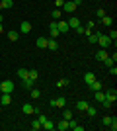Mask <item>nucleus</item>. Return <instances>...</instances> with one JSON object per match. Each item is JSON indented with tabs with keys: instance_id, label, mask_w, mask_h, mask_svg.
Returning <instances> with one entry per match:
<instances>
[{
	"instance_id": "f257e3e1",
	"label": "nucleus",
	"mask_w": 117,
	"mask_h": 131,
	"mask_svg": "<svg viewBox=\"0 0 117 131\" xmlns=\"http://www.w3.org/2000/svg\"><path fill=\"white\" fill-rule=\"evenodd\" d=\"M14 88H16V84H14L12 80L0 82V92H8V94H12V92H14Z\"/></svg>"
},
{
	"instance_id": "f03ea898",
	"label": "nucleus",
	"mask_w": 117,
	"mask_h": 131,
	"mask_svg": "<svg viewBox=\"0 0 117 131\" xmlns=\"http://www.w3.org/2000/svg\"><path fill=\"white\" fill-rule=\"evenodd\" d=\"M74 10H76V4H74L72 0H67V2L62 4V12H64V14H72Z\"/></svg>"
},
{
	"instance_id": "7ed1b4c3",
	"label": "nucleus",
	"mask_w": 117,
	"mask_h": 131,
	"mask_svg": "<svg viewBox=\"0 0 117 131\" xmlns=\"http://www.w3.org/2000/svg\"><path fill=\"white\" fill-rule=\"evenodd\" d=\"M98 45H100L101 49H107V47L111 45V39L107 37V35H100V37H98Z\"/></svg>"
},
{
	"instance_id": "20e7f679",
	"label": "nucleus",
	"mask_w": 117,
	"mask_h": 131,
	"mask_svg": "<svg viewBox=\"0 0 117 131\" xmlns=\"http://www.w3.org/2000/svg\"><path fill=\"white\" fill-rule=\"evenodd\" d=\"M106 100H109L111 104H113V102L117 100V90H115V88H109V90L106 92Z\"/></svg>"
},
{
	"instance_id": "39448f33",
	"label": "nucleus",
	"mask_w": 117,
	"mask_h": 131,
	"mask_svg": "<svg viewBox=\"0 0 117 131\" xmlns=\"http://www.w3.org/2000/svg\"><path fill=\"white\" fill-rule=\"evenodd\" d=\"M0 104H2V106L12 104V96H10L8 92H2V96H0Z\"/></svg>"
},
{
	"instance_id": "423d86ee",
	"label": "nucleus",
	"mask_w": 117,
	"mask_h": 131,
	"mask_svg": "<svg viewBox=\"0 0 117 131\" xmlns=\"http://www.w3.org/2000/svg\"><path fill=\"white\" fill-rule=\"evenodd\" d=\"M47 49H51V51H57V49H59V43H57L55 37H49V39H47Z\"/></svg>"
},
{
	"instance_id": "0eeeda50",
	"label": "nucleus",
	"mask_w": 117,
	"mask_h": 131,
	"mask_svg": "<svg viewBox=\"0 0 117 131\" xmlns=\"http://www.w3.org/2000/svg\"><path fill=\"white\" fill-rule=\"evenodd\" d=\"M57 27H59V33H67L68 29H70V27H68V24L62 22V20H59V22H57Z\"/></svg>"
},
{
	"instance_id": "6e6552de",
	"label": "nucleus",
	"mask_w": 117,
	"mask_h": 131,
	"mask_svg": "<svg viewBox=\"0 0 117 131\" xmlns=\"http://www.w3.org/2000/svg\"><path fill=\"white\" fill-rule=\"evenodd\" d=\"M49 29H51V37H59V35H61V33H59V27H57V22H55V20L51 22Z\"/></svg>"
},
{
	"instance_id": "1a4fd4ad",
	"label": "nucleus",
	"mask_w": 117,
	"mask_h": 131,
	"mask_svg": "<svg viewBox=\"0 0 117 131\" xmlns=\"http://www.w3.org/2000/svg\"><path fill=\"white\" fill-rule=\"evenodd\" d=\"M67 24H68V27H70V29H76V27L80 26V20H78L76 16H72V18H70V20H68Z\"/></svg>"
},
{
	"instance_id": "9d476101",
	"label": "nucleus",
	"mask_w": 117,
	"mask_h": 131,
	"mask_svg": "<svg viewBox=\"0 0 117 131\" xmlns=\"http://www.w3.org/2000/svg\"><path fill=\"white\" fill-rule=\"evenodd\" d=\"M55 129L67 131V129H68V119H62V121H59V123H55Z\"/></svg>"
},
{
	"instance_id": "9b49d317",
	"label": "nucleus",
	"mask_w": 117,
	"mask_h": 131,
	"mask_svg": "<svg viewBox=\"0 0 117 131\" xmlns=\"http://www.w3.org/2000/svg\"><path fill=\"white\" fill-rule=\"evenodd\" d=\"M41 129H47V131H53L55 129V123H53V121L51 119H45L43 123H41Z\"/></svg>"
},
{
	"instance_id": "f8f14e48",
	"label": "nucleus",
	"mask_w": 117,
	"mask_h": 131,
	"mask_svg": "<svg viewBox=\"0 0 117 131\" xmlns=\"http://www.w3.org/2000/svg\"><path fill=\"white\" fill-rule=\"evenodd\" d=\"M55 108H67V100L62 98V96H59V98H55Z\"/></svg>"
},
{
	"instance_id": "ddd939ff",
	"label": "nucleus",
	"mask_w": 117,
	"mask_h": 131,
	"mask_svg": "<svg viewBox=\"0 0 117 131\" xmlns=\"http://www.w3.org/2000/svg\"><path fill=\"white\" fill-rule=\"evenodd\" d=\"M31 31V24L29 22H22V26H20V33H29Z\"/></svg>"
},
{
	"instance_id": "4468645a",
	"label": "nucleus",
	"mask_w": 117,
	"mask_h": 131,
	"mask_svg": "<svg viewBox=\"0 0 117 131\" xmlns=\"http://www.w3.org/2000/svg\"><path fill=\"white\" fill-rule=\"evenodd\" d=\"M88 88L92 90V92H96V90H101V82L98 80V78H96V80L92 82V84H88Z\"/></svg>"
},
{
	"instance_id": "2eb2a0df",
	"label": "nucleus",
	"mask_w": 117,
	"mask_h": 131,
	"mask_svg": "<svg viewBox=\"0 0 117 131\" xmlns=\"http://www.w3.org/2000/svg\"><path fill=\"white\" fill-rule=\"evenodd\" d=\"M94 98H96V102H103L106 100V92H101V90H96V94H94Z\"/></svg>"
},
{
	"instance_id": "dca6fc26",
	"label": "nucleus",
	"mask_w": 117,
	"mask_h": 131,
	"mask_svg": "<svg viewBox=\"0 0 117 131\" xmlns=\"http://www.w3.org/2000/svg\"><path fill=\"white\" fill-rule=\"evenodd\" d=\"M94 80H96V74H94V72H86V74H84V82H86V84H92Z\"/></svg>"
},
{
	"instance_id": "f3484780",
	"label": "nucleus",
	"mask_w": 117,
	"mask_h": 131,
	"mask_svg": "<svg viewBox=\"0 0 117 131\" xmlns=\"http://www.w3.org/2000/svg\"><path fill=\"white\" fill-rule=\"evenodd\" d=\"M33 84H35V80L33 78H23V88H28V90H31V88H33Z\"/></svg>"
},
{
	"instance_id": "a211bd4d",
	"label": "nucleus",
	"mask_w": 117,
	"mask_h": 131,
	"mask_svg": "<svg viewBox=\"0 0 117 131\" xmlns=\"http://www.w3.org/2000/svg\"><path fill=\"white\" fill-rule=\"evenodd\" d=\"M22 112H23V114H35V108H33V106H31V104H23V108H22Z\"/></svg>"
},
{
	"instance_id": "6ab92c4d",
	"label": "nucleus",
	"mask_w": 117,
	"mask_h": 131,
	"mask_svg": "<svg viewBox=\"0 0 117 131\" xmlns=\"http://www.w3.org/2000/svg\"><path fill=\"white\" fill-rule=\"evenodd\" d=\"M51 18H53L55 22H59V20H61V18H62V12L59 10V8H57V10H53V12H51Z\"/></svg>"
},
{
	"instance_id": "aec40b11",
	"label": "nucleus",
	"mask_w": 117,
	"mask_h": 131,
	"mask_svg": "<svg viewBox=\"0 0 117 131\" xmlns=\"http://www.w3.org/2000/svg\"><path fill=\"white\" fill-rule=\"evenodd\" d=\"M88 102H86V100H80V102H78L76 104V110H80V112H86V108H88Z\"/></svg>"
},
{
	"instance_id": "412c9836",
	"label": "nucleus",
	"mask_w": 117,
	"mask_h": 131,
	"mask_svg": "<svg viewBox=\"0 0 117 131\" xmlns=\"http://www.w3.org/2000/svg\"><path fill=\"white\" fill-rule=\"evenodd\" d=\"M106 57H107V51L106 49H100L98 53H96V61H103Z\"/></svg>"
},
{
	"instance_id": "4be33fe9",
	"label": "nucleus",
	"mask_w": 117,
	"mask_h": 131,
	"mask_svg": "<svg viewBox=\"0 0 117 131\" xmlns=\"http://www.w3.org/2000/svg\"><path fill=\"white\" fill-rule=\"evenodd\" d=\"M101 35V31H98V33H90L88 35V41L90 43H98V37Z\"/></svg>"
},
{
	"instance_id": "5701e85b",
	"label": "nucleus",
	"mask_w": 117,
	"mask_h": 131,
	"mask_svg": "<svg viewBox=\"0 0 117 131\" xmlns=\"http://www.w3.org/2000/svg\"><path fill=\"white\" fill-rule=\"evenodd\" d=\"M14 0H0V8H12Z\"/></svg>"
},
{
	"instance_id": "b1692460",
	"label": "nucleus",
	"mask_w": 117,
	"mask_h": 131,
	"mask_svg": "<svg viewBox=\"0 0 117 131\" xmlns=\"http://www.w3.org/2000/svg\"><path fill=\"white\" fill-rule=\"evenodd\" d=\"M37 47L39 49H45V47H47V37H39L37 39Z\"/></svg>"
},
{
	"instance_id": "393cba45",
	"label": "nucleus",
	"mask_w": 117,
	"mask_h": 131,
	"mask_svg": "<svg viewBox=\"0 0 117 131\" xmlns=\"http://www.w3.org/2000/svg\"><path fill=\"white\" fill-rule=\"evenodd\" d=\"M18 37H20V31H8V39L10 41H18Z\"/></svg>"
},
{
	"instance_id": "a878e982",
	"label": "nucleus",
	"mask_w": 117,
	"mask_h": 131,
	"mask_svg": "<svg viewBox=\"0 0 117 131\" xmlns=\"http://www.w3.org/2000/svg\"><path fill=\"white\" fill-rule=\"evenodd\" d=\"M86 114H88V115H90V117H94V115H96V114H98V110H96V108H94V106H88V108H86Z\"/></svg>"
},
{
	"instance_id": "bb28decb",
	"label": "nucleus",
	"mask_w": 117,
	"mask_h": 131,
	"mask_svg": "<svg viewBox=\"0 0 117 131\" xmlns=\"http://www.w3.org/2000/svg\"><path fill=\"white\" fill-rule=\"evenodd\" d=\"M62 119H72V112L62 108Z\"/></svg>"
},
{
	"instance_id": "cd10ccee",
	"label": "nucleus",
	"mask_w": 117,
	"mask_h": 131,
	"mask_svg": "<svg viewBox=\"0 0 117 131\" xmlns=\"http://www.w3.org/2000/svg\"><path fill=\"white\" fill-rule=\"evenodd\" d=\"M28 77L33 78V80H37V78H39V72L35 71V69H31V71H28Z\"/></svg>"
},
{
	"instance_id": "c85d7f7f",
	"label": "nucleus",
	"mask_w": 117,
	"mask_h": 131,
	"mask_svg": "<svg viewBox=\"0 0 117 131\" xmlns=\"http://www.w3.org/2000/svg\"><path fill=\"white\" fill-rule=\"evenodd\" d=\"M101 22H103V26H111V24H113V18L111 16H103V18H101Z\"/></svg>"
},
{
	"instance_id": "c756f323",
	"label": "nucleus",
	"mask_w": 117,
	"mask_h": 131,
	"mask_svg": "<svg viewBox=\"0 0 117 131\" xmlns=\"http://www.w3.org/2000/svg\"><path fill=\"white\" fill-rule=\"evenodd\" d=\"M29 96H31V98H33V100H37L39 96H41V92H39L37 88H31V92H29Z\"/></svg>"
},
{
	"instance_id": "7c9ffc66",
	"label": "nucleus",
	"mask_w": 117,
	"mask_h": 131,
	"mask_svg": "<svg viewBox=\"0 0 117 131\" xmlns=\"http://www.w3.org/2000/svg\"><path fill=\"white\" fill-rule=\"evenodd\" d=\"M18 77L22 78V80H23V78H28V69H20V71H18Z\"/></svg>"
},
{
	"instance_id": "2f4dec72",
	"label": "nucleus",
	"mask_w": 117,
	"mask_h": 131,
	"mask_svg": "<svg viewBox=\"0 0 117 131\" xmlns=\"http://www.w3.org/2000/svg\"><path fill=\"white\" fill-rule=\"evenodd\" d=\"M57 86H59V88H64V86H68V78H61V80L57 82Z\"/></svg>"
},
{
	"instance_id": "473e14b6",
	"label": "nucleus",
	"mask_w": 117,
	"mask_h": 131,
	"mask_svg": "<svg viewBox=\"0 0 117 131\" xmlns=\"http://www.w3.org/2000/svg\"><path fill=\"white\" fill-rule=\"evenodd\" d=\"M31 129H33V131H39V129H41V123H39V119L31 121Z\"/></svg>"
},
{
	"instance_id": "72a5a7b5",
	"label": "nucleus",
	"mask_w": 117,
	"mask_h": 131,
	"mask_svg": "<svg viewBox=\"0 0 117 131\" xmlns=\"http://www.w3.org/2000/svg\"><path fill=\"white\" fill-rule=\"evenodd\" d=\"M107 37L111 39V41H115V39H117V31H115V29H111V31L107 33Z\"/></svg>"
},
{
	"instance_id": "f704fd0d",
	"label": "nucleus",
	"mask_w": 117,
	"mask_h": 131,
	"mask_svg": "<svg viewBox=\"0 0 117 131\" xmlns=\"http://www.w3.org/2000/svg\"><path fill=\"white\" fill-rule=\"evenodd\" d=\"M109 129H113V131L117 129V119H115V117H111V123H109Z\"/></svg>"
},
{
	"instance_id": "c9c22d12",
	"label": "nucleus",
	"mask_w": 117,
	"mask_h": 131,
	"mask_svg": "<svg viewBox=\"0 0 117 131\" xmlns=\"http://www.w3.org/2000/svg\"><path fill=\"white\" fill-rule=\"evenodd\" d=\"M101 121H103V125H106V127H109V123H111V117H109V115H106Z\"/></svg>"
},
{
	"instance_id": "e433bc0d",
	"label": "nucleus",
	"mask_w": 117,
	"mask_h": 131,
	"mask_svg": "<svg viewBox=\"0 0 117 131\" xmlns=\"http://www.w3.org/2000/svg\"><path fill=\"white\" fill-rule=\"evenodd\" d=\"M107 69H109V74H111V77H115V74H117V69H115V67H107Z\"/></svg>"
},
{
	"instance_id": "4c0bfd02",
	"label": "nucleus",
	"mask_w": 117,
	"mask_h": 131,
	"mask_svg": "<svg viewBox=\"0 0 117 131\" xmlns=\"http://www.w3.org/2000/svg\"><path fill=\"white\" fill-rule=\"evenodd\" d=\"M62 4H64V0H55V6H57V8H59V10H61V8H62Z\"/></svg>"
},
{
	"instance_id": "58836bf2",
	"label": "nucleus",
	"mask_w": 117,
	"mask_h": 131,
	"mask_svg": "<svg viewBox=\"0 0 117 131\" xmlns=\"http://www.w3.org/2000/svg\"><path fill=\"white\" fill-rule=\"evenodd\" d=\"M101 104H103V108H107V110L111 108V102H109V100H103V102H101Z\"/></svg>"
},
{
	"instance_id": "ea45409f",
	"label": "nucleus",
	"mask_w": 117,
	"mask_h": 131,
	"mask_svg": "<svg viewBox=\"0 0 117 131\" xmlns=\"http://www.w3.org/2000/svg\"><path fill=\"white\" fill-rule=\"evenodd\" d=\"M103 16H106V12H103V10L100 8V10H98V18H103Z\"/></svg>"
},
{
	"instance_id": "a19ab883",
	"label": "nucleus",
	"mask_w": 117,
	"mask_h": 131,
	"mask_svg": "<svg viewBox=\"0 0 117 131\" xmlns=\"http://www.w3.org/2000/svg\"><path fill=\"white\" fill-rule=\"evenodd\" d=\"M86 29H94V22H88V24H86Z\"/></svg>"
},
{
	"instance_id": "79ce46f5",
	"label": "nucleus",
	"mask_w": 117,
	"mask_h": 131,
	"mask_svg": "<svg viewBox=\"0 0 117 131\" xmlns=\"http://www.w3.org/2000/svg\"><path fill=\"white\" fill-rule=\"evenodd\" d=\"M72 2L76 4V8H78V6H82V0H72Z\"/></svg>"
},
{
	"instance_id": "37998d69",
	"label": "nucleus",
	"mask_w": 117,
	"mask_h": 131,
	"mask_svg": "<svg viewBox=\"0 0 117 131\" xmlns=\"http://www.w3.org/2000/svg\"><path fill=\"white\" fill-rule=\"evenodd\" d=\"M2 31H4V26H2V24H0V33H2Z\"/></svg>"
},
{
	"instance_id": "c03bdc74",
	"label": "nucleus",
	"mask_w": 117,
	"mask_h": 131,
	"mask_svg": "<svg viewBox=\"0 0 117 131\" xmlns=\"http://www.w3.org/2000/svg\"><path fill=\"white\" fill-rule=\"evenodd\" d=\"M2 20H4V16H2V14H0V24H2Z\"/></svg>"
}]
</instances>
